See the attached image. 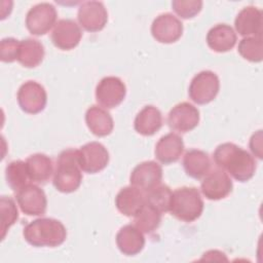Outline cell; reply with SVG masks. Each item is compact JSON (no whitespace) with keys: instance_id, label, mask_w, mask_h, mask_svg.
Returning a JSON list of instances; mask_svg holds the SVG:
<instances>
[{"instance_id":"30","label":"cell","mask_w":263,"mask_h":263,"mask_svg":"<svg viewBox=\"0 0 263 263\" xmlns=\"http://www.w3.org/2000/svg\"><path fill=\"white\" fill-rule=\"evenodd\" d=\"M1 210V238L4 239L7 230L16 222L18 219V211L14 200L9 196H1L0 199Z\"/></svg>"},{"instance_id":"23","label":"cell","mask_w":263,"mask_h":263,"mask_svg":"<svg viewBox=\"0 0 263 263\" xmlns=\"http://www.w3.org/2000/svg\"><path fill=\"white\" fill-rule=\"evenodd\" d=\"M162 126L161 112L154 106H145L136 116L134 127L142 136H152Z\"/></svg>"},{"instance_id":"17","label":"cell","mask_w":263,"mask_h":263,"mask_svg":"<svg viewBox=\"0 0 263 263\" xmlns=\"http://www.w3.org/2000/svg\"><path fill=\"white\" fill-rule=\"evenodd\" d=\"M262 10L255 6L243 7L234 21L237 33L245 37L262 36Z\"/></svg>"},{"instance_id":"7","label":"cell","mask_w":263,"mask_h":263,"mask_svg":"<svg viewBox=\"0 0 263 263\" xmlns=\"http://www.w3.org/2000/svg\"><path fill=\"white\" fill-rule=\"evenodd\" d=\"M47 102L45 88L38 82L29 80L23 83L17 90V103L21 109L29 114L41 112Z\"/></svg>"},{"instance_id":"18","label":"cell","mask_w":263,"mask_h":263,"mask_svg":"<svg viewBox=\"0 0 263 263\" xmlns=\"http://www.w3.org/2000/svg\"><path fill=\"white\" fill-rule=\"evenodd\" d=\"M184 151L183 139L174 133L164 135L155 146V157L164 164L176 162Z\"/></svg>"},{"instance_id":"10","label":"cell","mask_w":263,"mask_h":263,"mask_svg":"<svg viewBox=\"0 0 263 263\" xmlns=\"http://www.w3.org/2000/svg\"><path fill=\"white\" fill-rule=\"evenodd\" d=\"M21 211L28 216L44 215L47 208V198L44 191L37 185L27 184L15 194Z\"/></svg>"},{"instance_id":"15","label":"cell","mask_w":263,"mask_h":263,"mask_svg":"<svg viewBox=\"0 0 263 263\" xmlns=\"http://www.w3.org/2000/svg\"><path fill=\"white\" fill-rule=\"evenodd\" d=\"M182 33V22L170 12L159 14L151 25L152 36L161 43H174L180 39Z\"/></svg>"},{"instance_id":"16","label":"cell","mask_w":263,"mask_h":263,"mask_svg":"<svg viewBox=\"0 0 263 263\" xmlns=\"http://www.w3.org/2000/svg\"><path fill=\"white\" fill-rule=\"evenodd\" d=\"M82 37V32L77 23L71 18H62L55 25L51 33L53 45L62 50L75 48Z\"/></svg>"},{"instance_id":"14","label":"cell","mask_w":263,"mask_h":263,"mask_svg":"<svg viewBox=\"0 0 263 263\" xmlns=\"http://www.w3.org/2000/svg\"><path fill=\"white\" fill-rule=\"evenodd\" d=\"M80 26L88 32H99L104 29L108 21V12L103 2L86 1L83 2L77 13Z\"/></svg>"},{"instance_id":"2","label":"cell","mask_w":263,"mask_h":263,"mask_svg":"<svg viewBox=\"0 0 263 263\" xmlns=\"http://www.w3.org/2000/svg\"><path fill=\"white\" fill-rule=\"evenodd\" d=\"M24 238L33 247L54 248L61 246L67 237L64 224L52 218H39L28 223L23 230Z\"/></svg>"},{"instance_id":"21","label":"cell","mask_w":263,"mask_h":263,"mask_svg":"<svg viewBox=\"0 0 263 263\" xmlns=\"http://www.w3.org/2000/svg\"><path fill=\"white\" fill-rule=\"evenodd\" d=\"M237 37L236 33L227 24H218L211 28L206 34V43L211 49L217 52H226L231 50Z\"/></svg>"},{"instance_id":"12","label":"cell","mask_w":263,"mask_h":263,"mask_svg":"<svg viewBox=\"0 0 263 263\" xmlns=\"http://www.w3.org/2000/svg\"><path fill=\"white\" fill-rule=\"evenodd\" d=\"M162 179V167L156 161L148 160L139 163L133 170L129 182L130 185L143 192H148L158 186Z\"/></svg>"},{"instance_id":"9","label":"cell","mask_w":263,"mask_h":263,"mask_svg":"<svg viewBox=\"0 0 263 263\" xmlns=\"http://www.w3.org/2000/svg\"><path fill=\"white\" fill-rule=\"evenodd\" d=\"M78 162L81 171L96 174L103 171L109 162V152L99 142H89L78 150Z\"/></svg>"},{"instance_id":"33","label":"cell","mask_w":263,"mask_h":263,"mask_svg":"<svg viewBox=\"0 0 263 263\" xmlns=\"http://www.w3.org/2000/svg\"><path fill=\"white\" fill-rule=\"evenodd\" d=\"M20 41L15 38L8 37L1 40L0 43V58L4 63H12L16 60Z\"/></svg>"},{"instance_id":"34","label":"cell","mask_w":263,"mask_h":263,"mask_svg":"<svg viewBox=\"0 0 263 263\" xmlns=\"http://www.w3.org/2000/svg\"><path fill=\"white\" fill-rule=\"evenodd\" d=\"M250 148L254 155L258 158H262V130H258L254 134L250 140Z\"/></svg>"},{"instance_id":"20","label":"cell","mask_w":263,"mask_h":263,"mask_svg":"<svg viewBox=\"0 0 263 263\" xmlns=\"http://www.w3.org/2000/svg\"><path fill=\"white\" fill-rule=\"evenodd\" d=\"M145 203L146 197L143 191L132 185L120 189L115 197L117 210L126 217H134Z\"/></svg>"},{"instance_id":"26","label":"cell","mask_w":263,"mask_h":263,"mask_svg":"<svg viewBox=\"0 0 263 263\" xmlns=\"http://www.w3.org/2000/svg\"><path fill=\"white\" fill-rule=\"evenodd\" d=\"M31 181L38 184H45L53 173L52 160L43 153L30 155L26 160Z\"/></svg>"},{"instance_id":"19","label":"cell","mask_w":263,"mask_h":263,"mask_svg":"<svg viewBox=\"0 0 263 263\" xmlns=\"http://www.w3.org/2000/svg\"><path fill=\"white\" fill-rule=\"evenodd\" d=\"M116 245L119 251L126 256L139 254L145 246V237L135 225L127 224L119 229L116 234Z\"/></svg>"},{"instance_id":"24","label":"cell","mask_w":263,"mask_h":263,"mask_svg":"<svg viewBox=\"0 0 263 263\" xmlns=\"http://www.w3.org/2000/svg\"><path fill=\"white\" fill-rule=\"evenodd\" d=\"M183 167L189 177L197 180L201 179L210 172V156L202 150H188L183 158Z\"/></svg>"},{"instance_id":"5","label":"cell","mask_w":263,"mask_h":263,"mask_svg":"<svg viewBox=\"0 0 263 263\" xmlns=\"http://www.w3.org/2000/svg\"><path fill=\"white\" fill-rule=\"evenodd\" d=\"M220 80L216 73L204 70L197 73L191 80L188 95L189 98L198 105L211 103L218 95Z\"/></svg>"},{"instance_id":"13","label":"cell","mask_w":263,"mask_h":263,"mask_svg":"<svg viewBox=\"0 0 263 263\" xmlns=\"http://www.w3.org/2000/svg\"><path fill=\"white\" fill-rule=\"evenodd\" d=\"M199 122L198 109L188 102H182L172 108L167 116L171 129L178 133H187L194 129Z\"/></svg>"},{"instance_id":"4","label":"cell","mask_w":263,"mask_h":263,"mask_svg":"<svg viewBox=\"0 0 263 263\" xmlns=\"http://www.w3.org/2000/svg\"><path fill=\"white\" fill-rule=\"evenodd\" d=\"M203 205V200L196 188L181 187L172 193L168 212L178 220L193 222L202 214Z\"/></svg>"},{"instance_id":"11","label":"cell","mask_w":263,"mask_h":263,"mask_svg":"<svg viewBox=\"0 0 263 263\" xmlns=\"http://www.w3.org/2000/svg\"><path fill=\"white\" fill-rule=\"evenodd\" d=\"M233 188L232 181L225 171L214 168L209 172L200 185L202 194L210 200H220L228 196Z\"/></svg>"},{"instance_id":"27","label":"cell","mask_w":263,"mask_h":263,"mask_svg":"<svg viewBox=\"0 0 263 263\" xmlns=\"http://www.w3.org/2000/svg\"><path fill=\"white\" fill-rule=\"evenodd\" d=\"M135 226L145 233L154 232L160 225L161 212L146 202L134 216Z\"/></svg>"},{"instance_id":"29","label":"cell","mask_w":263,"mask_h":263,"mask_svg":"<svg viewBox=\"0 0 263 263\" xmlns=\"http://www.w3.org/2000/svg\"><path fill=\"white\" fill-rule=\"evenodd\" d=\"M238 53L247 61L260 63L263 60L262 36L245 37L238 43Z\"/></svg>"},{"instance_id":"1","label":"cell","mask_w":263,"mask_h":263,"mask_svg":"<svg viewBox=\"0 0 263 263\" xmlns=\"http://www.w3.org/2000/svg\"><path fill=\"white\" fill-rule=\"evenodd\" d=\"M213 159L219 168L226 171L239 182L249 181L256 172L254 157L233 143L227 142L219 145L214 151Z\"/></svg>"},{"instance_id":"6","label":"cell","mask_w":263,"mask_h":263,"mask_svg":"<svg viewBox=\"0 0 263 263\" xmlns=\"http://www.w3.org/2000/svg\"><path fill=\"white\" fill-rule=\"evenodd\" d=\"M57 16V9L52 4L48 2L38 3L27 12L26 27L31 34L42 36L55 25Z\"/></svg>"},{"instance_id":"3","label":"cell","mask_w":263,"mask_h":263,"mask_svg":"<svg viewBox=\"0 0 263 263\" xmlns=\"http://www.w3.org/2000/svg\"><path fill=\"white\" fill-rule=\"evenodd\" d=\"M82 181L81 168L78 162V150L69 148L63 150L57 159L53 173V186L63 193L76 191Z\"/></svg>"},{"instance_id":"32","label":"cell","mask_w":263,"mask_h":263,"mask_svg":"<svg viewBox=\"0 0 263 263\" xmlns=\"http://www.w3.org/2000/svg\"><path fill=\"white\" fill-rule=\"evenodd\" d=\"M174 11L182 18H192L202 8L200 0H174L172 2Z\"/></svg>"},{"instance_id":"31","label":"cell","mask_w":263,"mask_h":263,"mask_svg":"<svg viewBox=\"0 0 263 263\" xmlns=\"http://www.w3.org/2000/svg\"><path fill=\"white\" fill-rule=\"evenodd\" d=\"M172 193L173 192L168 186L158 185L147 192V194L145 195L146 202L156 208L161 213L168 212Z\"/></svg>"},{"instance_id":"22","label":"cell","mask_w":263,"mask_h":263,"mask_svg":"<svg viewBox=\"0 0 263 263\" xmlns=\"http://www.w3.org/2000/svg\"><path fill=\"white\" fill-rule=\"evenodd\" d=\"M85 122L89 130L98 137H106L110 135L114 127L111 114L102 107L92 105L85 113Z\"/></svg>"},{"instance_id":"8","label":"cell","mask_w":263,"mask_h":263,"mask_svg":"<svg viewBox=\"0 0 263 263\" xmlns=\"http://www.w3.org/2000/svg\"><path fill=\"white\" fill-rule=\"evenodd\" d=\"M125 95V84L120 78L115 76L102 78L96 87L97 102L107 109H112L120 105L124 100Z\"/></svg>"},{"instance_id":"28","label":"cell","mask_w":263,"mask_h":263,"mask_svg":"<svg viewBox=\"0 0 263 263\" xmlns=\"http://www.w3.org/2000/svg\"><path fill=\"white\" fill-rule=\"evenodd\" d=\"M5 178L7 185L15 192L29 184L31 179L26 161L13 160L9 162L5 168Z\"/></svg>"},{"instance_id":"25","label":"cell","mask_w":263,"mask_h":263,"mask_svg":"<svg viewBox=\"0 0 263 263\" xmlns=\"http://www.w3.org/2000/svg\"><path fill=\"white\" fill-rule=\"evenodd\" d=\"M45 51L43 44L32 38L20 41L16 61L26 68H34L41 64Z\"/></svg>"}]
</instances>
